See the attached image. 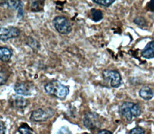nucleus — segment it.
Instances as JSON below:
<instances>
[{
	"instance_id": "nucleus-12",
	"label": "nucleus",
	"mask_w": 154,
	"mask_h": 134,
	"mask_svg": "<svg viewBox=\"0 0 154 134\" xmlns=\"http://www.w3.org/2000/svg\"><path fill=\"white\" fill-rule=\"evenodd\" d=\"M12 56V53L10 50L5 47H0V60L4 62H8L10 60Z\"/></svg>"
},
{
	"instance_id": "nucleus-16",
	"label": "nucleus",
	"mask_w": 154,
	"mask_h": 134,
	"mask_svg": "<svg viewBox=\"0 0 154 134\" xmlns=\"http://www.w3.org/2000/svg\"><path fill=\"white\" fill-rule=\"evenodd\" d=\"M133 21L136 25L140 27H147V20L146 18L142 16H138L135 18V19L133 20Z\"/></svg>"
},
{
	"instance_id": "nucleus-10",
	"label": "nucleus",
	"mask_w": 154,
	"mask_h": 134,
	"mask_svg": "<svg viewBox=\"0 0 154 134\" xmlns=\"http://www.w3.org/2000/svg\"><path fill=\"white\" fill-rule=\"evenodd\" d=\"M139 95L143 99L149 101L153 97L154 91L149 86L145 85L141 88Z\"/></svg>"
},
{
	"instance_id": "nucleus-20",
	"label": "nucleus",
	"mask_w": 154,
	"mask_h": 134,
	"mask_svg": "<svg viewBox=\"0 0 154 134\" xmlns=\"http://www.w3.org/2000/svg\"><path fill=\"white\" fill-rule=\"evenodd\" d=\"M56 134H72V133L67 126H63Z\"/></svg>"
},
{
	"instance_id": "nucleus-15",
	"label": "nucleus",
	"mask_w": 154,
	"mask_h": 134,
	"mask_svg": "<svg viewBox=\"0 0 154 134\" xmlns=\"http://www.w3.org/2000/svg\"><path fill=\"white\" fill-rule=\"evenodd\" d=\"M92 2L98 5L109 8L116 2L115 0H93Z\"/></svg>"
},
{
	"instance_id": "nucleus-18",
	"label": "nucleus",
	"mask_w": 154,
	"mask_h": 134,
	"mask_svg": "<svg viewBox=\"0 0 154 134\" xmlns=\"http://www.w3.org/2000/svg\"><path fill=\"white\" fill-rule=\"evenodd\" d=\"M42 5H44V1H35L32 3V9L35 11H39L43 8Z\"/></svg>"
},
{
	"instance_id": "nucleus-19",
	"label": "nucleus",
	"mask_w": 154,
	"mask_h": 134,
	"mask_svg": "<svg viewBox=\"0 0 154 134\" xmlns=\"http://www.w3.org/2000/svg\"><path fill=\"white\" fill-rule=\"evenodd\" d=\"M8 76L5 72L0 71V85H3L7 83Z\"/></svg>"
},
{
	"instance_id": "nucleus-11",
	"label": "nucleus",
	"mask_w": 154,
	"mask_h": 134,
	"mask_svg": "<svg viewBox=\"0 0 154 134\" xmlns=\"http://www.w3.org/2000/svg\"><path fill=\"white\" fill-rule=\"evenodd\" d=\"M90 18L93 21L98 23L103 18V13L98 9L92 8L90 11Z\"/></svg>"
},
{
	"instance_id": "nucleus-4",
	"label": "nucleus",
	"mask_w": 154,
	"mask_h": 134,
	"mask_svg": "<svg viewBox=\"0 0 154 134\" xmlns=\"http://www.w3.org/2000/svg\"><path fill=\"white\" fill-rule=\"evenodd\" d=\"M52 24L57 31L62 34H68L72 30L69 21L64 16H56L52 21Z\"/></svg>"
},
{
	"instance_id": "nucleus-3",
	"label": "nucleus",
	"mask_w": 154,
	"mask_h": 134,
	"mask_svg": "<svg viewBox=\"0 0 154 134\" xmlns=\"http://www.w3.org/2000/svg\"><path fill=\"white\" fill-rule=\"evenodd\" d=\"M55 113V110L50 107L38 108L32 112L29 119L34 122H42L52 118Z\"/></svg>"
},
{
	"instance_id": "nucleus-9",
	"label": "nucleus",
	"mask_w": 154,
	"mask_h": 134,
	"mask_svg": "<svg viewBox=\"0 0 154 134\" xmlns=\"http://www.w3.org/2000/svg\"><path fill=\"white\" fill-rule=\"evenodd\" d=\"M141 56L147 59H154V41L152 40L147 43L146 46L142 50Z\"/></svg>"
},
{
	"instance_id": "nucleus-7",
	"label": "nucleus",
	"mask_w": 154,
	"mask_h": 134,
	"mask_svg": "<svg viewBox=\"0 0 154 134\" xmlns=\"http://www.w3.org/2000/svg\"><path fill=\"white\" fill-rule=\"evenodd\" d=\"M20 33L19 29L13 26L2 27L0 28V40L5 42L11 39L18 38Z\"/></svg>"
},
{
	"instance_id": "nucleus-24",
	"label": "nucleus",
	"mask_w": 154,
	"mask_h": 134,
	"mask_svg": "<svg viewBox=\"0 0 154 134\" xmlns=\"http://www.w3.org/2000/svg\"><path fill=\"white\" fill-rule=\"evenodd\" d=\"M98 134H112V133L110 131L106 130V129H103L99 131Z\"/></svg>"
},
{
	"instance_id": "nucleus-6",
	"label": "nucleus",
	"mask_w": 154,
	"mask_h": 134,
	"mask_svg": "<svg viewBox=\"0 0 154 134\" xmlns=\"http://www.w3.org/2000/svg\"><path fill=\"white\" fill-rule=\"evenodd\" d=\"M83 124L89 129H94L100 126V117L95 113H88L84 116Z\"/></svg>"
},
{
	"instance_id": "nucleus-5",
	"label": "nucleus",
	"mask_w": 154,
	"mask_h": 134,
	"mask_svg": "<svg viewBox=\"0 0 154 134\" xmlns=\"http://www.w3.org/2000/svg\"><path fill=\"white\" fill-rule=\"evenodd\" d=\"M102 75L104 81L110 83L112 88H119L122 84V78L117 71L106 69L103 71Z\"/></svg>"
},
{
	"instance_id": "nucleus-13",
	"label": "nucleus",
	"mask_w": 154,
	"mask_h": 134,
	"mask_svg": "<svg viewBox=\"0 0 154 134\" xmlns=\"http://www.w3.org/2000/svg\"><path fill=\"white\" fill-rule=\"evenodd\" d=\"M13 99L14 105L16 108L22 109L26 108L28 105V101L23 97L16 96Z\"/></svg>"
},
{
	"instance_id": "nucleus-14",
	"label": "nucleus",
	"mask_w": 154,
	"mask_h": 134,
	"mask_svg": "<svg viewBox=\"0 0 154 134\" xmlns=\"http://www.w3.org/2000/svg\"><path fill=\"white\" fill-rule=\"evenodd\" d=\"M8 2V5L10 7L18 10V15L20 16H22L23 14V4L20 1H10Z\"/></svg>"
},
{
	"instance_id": "nucleus-23",
	"label": "nucleus",
	"mask_w": 154,
	"mask_h": 134,
	"mask_svg": "<svg viewBox=\"0 0 154 134\" xmlns=\"http://www.w3.org/2000/svg\"><path fill=\"white\" fill-rule=\"evenodd\" d=\"M154 0H151V1H150V2L147 3V9L151 12H154Z\"/></svg>"
},
{
	"instance_id": "nucleus-17",
	"label": "nucleus",
	"mask_w": 154,
	"mask_h": 134,
	"mask_svg": "<svg viewBox=\"0 0 154 134\" xmlns=\"http://www.w3.org/2000/svg\"><path fill=\"white\" fill-rule=\"evenodd\" d=\"M18 132L20 134H33L32 130L27 124H23L18 128Z\"/></svg>"
},
{
	"instance_id": "nucleus-25",
	"label": "nucleus",
	"mask_w": 154,
	"mask_h": 134,
	"mask_svg": "<svg viewBox=\"0 0 154 134\" xmlns=\"http://www.w3.org/2000/svg\"><path fill=\"white\" fill-rule=\"evenodd\" d=\"M83 134H89L88 133L85 132V133H84Z\"/></svg>"
},
{
	"instance_id": "nucleus-1",
	"label": "nucleus",
	"mask_w": 154,
	"mask_h": 134,
	"mask_svg": "<svg viewBox=\"0 0 154 134\" xmlns=\"http://www.w3.org/2000/svg\"><path fill=\"white\" fill-rule=\"evenodd\" d=\"M44 88L48 94L61 100L65 99L69 93V88L57 80H54L47 83Z\"/></svg>"
},
{
	"instance_id": "nucleus-21",
	"label": "nucleus",
	"mask_w": 154,
	"mask_h": 134,
	"mask_svg": "<svg viewBox=\"0 0 154 134\" xmlns=\"http://www.w3.org/2000/svg\"><path fill=\"white\" fill-rule=\"evenodd\" d=\"M128 134H145V131L141 127H136L130 131Z\"/></svg>"
},
{
	"instance_id": "nucleus-2",
	"label": "nucleus",
	"mask_w": 154,
	"mask_h": 134,
	"mask_svg": "<svg viewBox=\"0 0 154 134\" xmlns=\"http://www.w3.org/2000/svg\"><path fill=\"white\" fill-rule=\"evenodd\" d=\"M119 112L128 121H131L133 117H139L141 113L140 107L137 103L125 102L120 106Z\"/></svg>"
},
{
	"instance_id": "nucleus-22",
	"label": "nucleus",
	"mask_w": 154,
	"mask_h": 134,
	"mask_svg": "<svg viewBox=\"0 0 154 134\" xmlns=\"http://www.w3.org/2000/svg\"><path fill=\"white\" fill-rule=\"evenodd\" d=\"M6 129L5 123L2 121H0V134H5Z\"/></svg>"
},
{
	"instance_id": "nucleus-8",
	"label": "nucleus",
	"mask_w": 154,
	"mask_h": 134,
	"mask_svg": "<svg viewBox=\"0 0 154 134\" xmlns=\"http://www.w3.org/2000/svg\"><path fill=\"white\" fill-rule=\"evenodd\" d=\"M32 88L29 83L25 82L16 83L14 87V90L17 94L28 96L32 94Z\"/></svg>"
}]
</instances>
